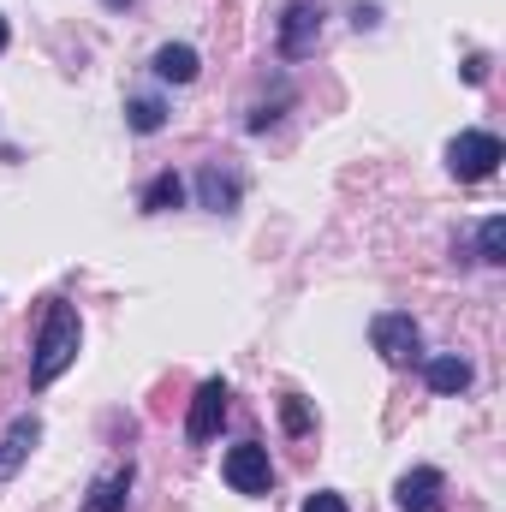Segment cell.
Returning <instances> with one entry per match:
<instances>
[{
	"label": "cell",
	"mask_w": 506,
	"mask_h": 512,
	"mask_svg": "<svg viewBox=\"0 0 506 512\" xmlns=\"http://www.w3.org/2000/svg\"><path fill=\"white\" fill-rule=\"evenodd\" d=\"M78 346H84V322L72 304H48L42 316V334H36V352H30V387H54L72 364H78Z\"/></svg>",
	"instance_id": "cell-1"
},
{
	"label": "cell",
	"mask_w": 506,
	"mask_h": 512,
	"mask_svg": "<svg viewBox=\"0 0 506 512\" xmlns=\"http://www.w3.org/2000/svg\"><path fill=\"white\" fill-rule=\"evenodd\" d=\"M501 161H506V149H501L495 131H459V137L447 143V167H453V179H465V185L489 179Z\"/></svg>",
	"instance_id": "cell-2"
},
{
	"label": "cell",
	"mask_w": 506,
	"mask_h": 512,
	"mask_svg": "<svg viewBox=\"0 0 506 512\" xmlns=\"http://www.w3.org/2000/svg\"><path fill=\"white\" fill-rule=\"evenodd\" d=\"M370 340H376V352L393 364V370L417 364V352H423V328H417L405 310H381L376 322H370Z\"/></svg>",
	"instance_id": "cell-3"
},
{
	"label": "cell",
	"mask_w": 506,
	"mask_h": 512,
	"mask_svg": "<svg viewBox=\"0 0 506 512\" xmlns=\"http://www.w3.org/2000/svg\"><path fill=\"white\" fill-rule=\"evenodd\" d=\"M221 477L233 483V495H268L274 489V465H268V447H256V441H239V447H227V459H221Z\"/></svg>",
	"instance_id": "cell-4"
},
{
	"label": "cell",
	"mask_w": 506,
	"mask_h": 512,
	"mask_svg": "<svg viewBox=\"0 0 506 512\" xmlns=\"http://www.w3.org/2000/svg\"><path fill=\"white\" fill-rule=\"evenodd\" d=\"M322 0H286V12H280V54L286 60H304V54H316V42H322Z\"/></svg>",
	"instance_id": "cell-5"
},
{
	"label": "cell",
	"mask_w": 506,
	"mask_h": 512,
	"mask_svg": "<svg viewBox=\"0 0 506 512\" xmlns=\"http://www.w3.org/2000/svg\"><path fill=\"white\" fill-rule=\"evenodd\" d=\"M227 382L221 376H209V382L197 387V399H191V417H185V441L191 447H209L215 435H221V423H227Z\"/></svg>",
	"instance_id": "cell-6"
},
{
	"label": "cell",
	"mask_w": 506,
	"mask_h": 512,
	"mask_svg": "<svg viewBox=\"0 0 506 512\" xmlns=\"http://www.w3.org/2000/svg\"><path fill=\"white\" fill-rule=\"evenodd\" d=\"M393 495H399V512H447V477L435 465H411Z\"/></svg>",
	"instance_id": "cell-7"
},
{
	"label": "cell",
	"mask_w": 506,
	"mask_h": 512,
	"mask_svg": "<svg viewBox=\"0 0 506 512\" xmlns=\"http://www.w3.org/2000/svg\"><path fill=\"white\" fill-rule=\"evenodd\" d=\"M36 441H42V423L36 417H12V429L0 435V483H12L24 471V459H30Z\"/></svg>",
	"instance_id": "cell-8"
},
{
	"label": "cell",
	"mask_w": 506,
	"mask_h": 512,
	"mask_svg": "<svg viewBox=\"0 0 506 512\" xmlns=\"http://www.w3.org/2000/svg\"><path fill=\"white\" fill-rule=\"evenodd\" d=\"M197 72H203V60H197L191 42H167V48H155V78H161V84H191Z\"/></svg>",
	"instance_id": "cell-9"
},
{
	"label": "cell",
	"mask_w": 506,
	"mask_h": 512,
	"mask_svg": "<svg viewBox=\"0 0 506 512\" xmlns=\"http://www.w3.org/2000/svg\"><path fill=\"white\" fill-rule=\"evenodd\" d=\"M126 495H131V465H114L108 477L90 483V495H84V507L78 512H120L126 507Z\"/></svg>",
	"instance_id": "cell-10"
},
{
	"label": "cell",
	"mask_w": 506,
	"mask_h": 512,
	"mask_svg": "<svg viewBox=\"0 0 506 512\" xmlns=\"http://www.w3.org/2000/svg\"><path fill=\"white\" fill-rule=\"evenodd\" d=\"M423 382H429V393H465V387L477 382V370H471L459 352H441V358H429Z\"/></svg>",
	"instance_id": "cell-11"
},
{
	"label": "cell",
	"mask_w": 506,
	"mask_h": 512,
	"mask_svg": "<svg viewBox=\"0 0 506 512\" xmlns=\"http://www.w3.org/2000/svg\"><path fill=\"white\" fill-rule=\"evenodd\" d=\"M197 191H203V209H215V215L239 209V179H233V173H221V161H209V167L197 173Z\"/></svg>",
	"instance_id": "cell-12"
},
{
	"label": "cell",
	"mask_w": 506,
	"mask_h": 512,
	"mask_svg": "<svg viewBox=\"0 0 506 512\" xmlns=\"http://www.w3.org/2000/svg\"><path fill=\"white\" fill-rule=\"evenodd\" d=\"M185 203V179L179 173H155L149 185H143V215H167V209H179Z\"/></svg>",
	"instance_id": "cell-13"
},
{
	"label": "cell",
	"mask_w": 506,
	"mask_h": 512,
	"mask_svg": "<svg viewBox=\"0 0 506 512\" xmlns=\"http://www.w3.org/2000/svg\"><path fill=\"white\" fill-rule=\"evenodd\" d=\"M126 126L149 137V131H161V126H167V108H161L155 96H131V102H126Z\"/></svg>",
	"instance_id": "cell-14"
},
{
	"label": "cell",
	"mask_w": 506,
	"mask_h": 512,
	"mask_svg": "<svg viewBox=\"0 0 506 512\" xmlns=\"http://www.w3.org/2000/svg\"><path fill=\"white\" fill-rule=\"evenodd\" d=\"M477 256H483L489 268H501V262H506V221H501V215H489V221L477 227Z\"/></svg>",
	"instance_id": "cell-15"
},
{
	"label": "cell",
	"mask_w": 506,
	"mask_h": 512,
	"mask_svg": "<svg viewBox=\"0 0 506 512\" xmlns=\"http://www.w3.org/2000/svg\"><path fill=\"white\" fill-rule=\"evenodd\" d=\"M280 423H286V435H310V405L298 393H286L280 399Z\"/></svg>",
	"instance_id": "cell-16"
},
{
	"label": "cell",
	"mask_w": 506,
	"mask_h": 512,
	"mask_svg": "<svg viewBox=\"0 0 506 512\" xmlns=\"http://www.w3.org/2000/svg\"><path fill=\"white\" fill-rule=\"evenodd\" d=\"M304 512H352V507H346V495H334V489H316V495L304 501Z\"/></svg>",
	"instance_id": "cell-17"
},
{
	"label": "cell",
	"mask_w": 506,
	"mask_h": 512,
	"mask_svg": "<svg viewBox=\"0 0 506 512\" xmlns=\"http://www.w3.org/2000/svg\"><path fill=\"white\" fill-rule=\"evenodd\" d=\"M465 78L483 84V78H489V54H471V60H465Z\"/></svg>",
	"instance_id": "cell-18"
},
{
	"label": "cell",
	"mask_w": 506,
	"mask_h": 512,
	"mask_svg": "<svg viewBox=\"0 0 506 512\" xmlns=\"http://www.w3.org/2000/svg\"><path fill=\"white\" fill-rule=\"evenodd\" d=\"M6 42H12V30H6V18H0V54H6Z\"/></svg>",
	"instance_id": "cell-19"
},
{
	"label": "cell",
	"mask_w": 506,
	"mask_h": 512,
	"mask_svg": "<svg viewBox=\"0 0 506 512\" xmlns=\"http://www.w3.org/2000/svg\"><path fill=\"white\" fill-rule=\"evenodd\" d=\"M102 6H131V0H102Z\"/></svg>",
	"instance_id": "cell-20"
}]
</instances>
